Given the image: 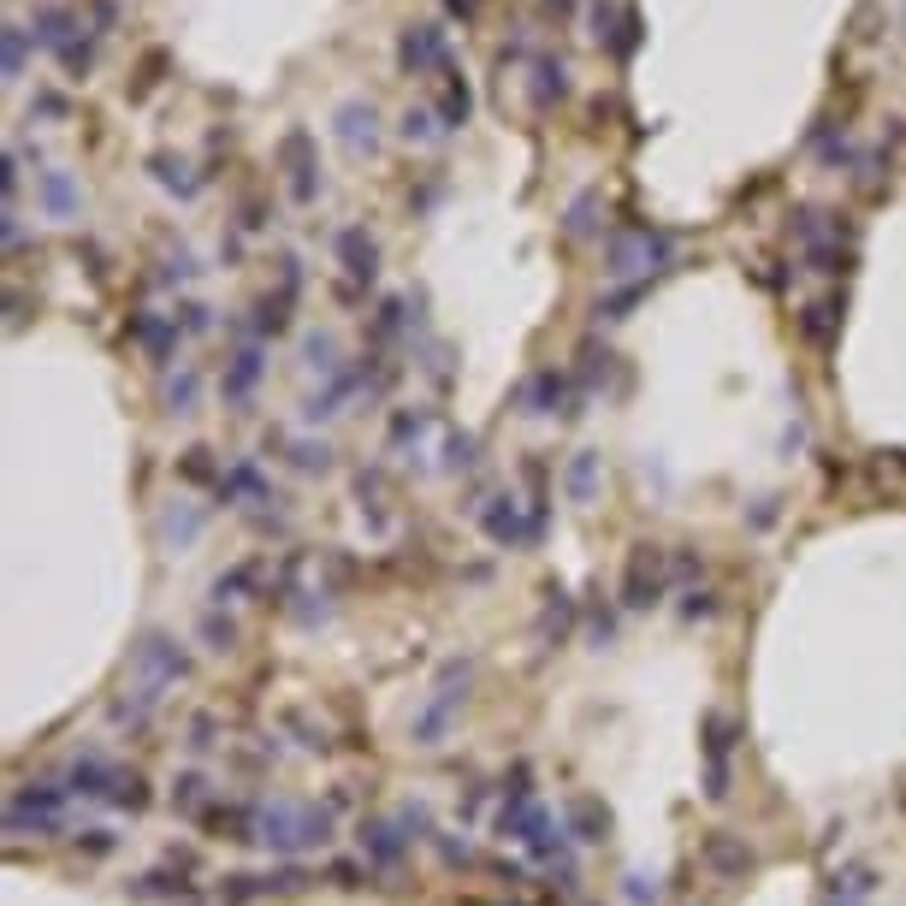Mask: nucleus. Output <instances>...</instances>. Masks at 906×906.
<instances>
[{"label": "nucleus", "mask_w": 906, "mask_h": 906, "mask_svg": "<svg viewBox=\"0 0 906 906\" xmlns=\"http://www.w3.org/2000/svg\"><path fill=\"white\" fill-rule=\"evenodd\" d=\"M255 842H267L273 854H303V847H327L332 842V811L320 806H255Z\"/></svg>", "instance_id": "obj_1"}, {"label": "nucleus", "mask_w": 906, "mask_h": 906, "mask_svg": "<svg viewBox=\"0 0 906 906\" xmlns=\"http://www.w3.org/2000/svg\"><path fill=\"white\" fill-rule=\"evenodd\" d=\"M65 794H72V788H53V782L12 788V800H7V830H12V835H53V830L65 823Z\"/></svg>", "instance_id": "obj_2"}, {"label": "nucleus", "mask_w": 906, "mask_h": 906, "mask_svg": "<svg viewBox=\"0 0 906 906\" xmlns=\"http://www.w3.org/2000/svg\"><path fill=\"white\" fill-rule=\"evenodd\" d=\"M131 664H137L148 694H167V687L184 675V652H179V640H167V634H148L137 652H131Z\"/></svg>", "instance_id": "obj_3"}, {"label": "nucleus", "mask_w": 906, "mask_h": 906, "mask_svg": "<svg viewBox=\"0 0 906 906\" xmlns=\"http://www.w3.org/2000/svg\"><path fill=\"white\" fill-rule=\"evenodd\" d=\"M658 592H664V551L634 546L628 551V575H622V604L646 611V604H658Z\"/></svg>", "instance_id": "obj_4"}, {"label": "nucleus", "mask_w": 906, "mask_h": 906, "mask_svg": "<svg viewBox=\"0 0 906 906\" xmlns=\"http://www.w3.org/2000/svg\"><path fill=\"white\" fill-rule=\"evenodd\" d=\"M456 682H468V670H444V682L432 687V699H427V711L415 717V740H421V747H439V735H444V723H451V711H456Z\"/></svg>", "instance_id": "obj_5"}, {"label": "nucleus", "mask_w": 906, "mask_h": 906, "mask_svg": "<svg viewBox=\"0 0 906 906\" xmlns=\"http://www.w3.org/2000/svg\"><path fill=\"white\" fill-rule=\"evenodd\" d=\"M403 847H409V835H397V823H385V818L362 823V854H368L374 865H397Z\"/></svg>", "instance_id": "obj_6"}, {"label": "nucleus", "mask_w": 906, "mask_h": 906, "mask_svg": "<svg viewBox=\"0 0 906 906\" xmlns=\"http://www.w3.org/2000/svg\"><path fill=\"white\" fill-rule=\"evenodd\" d=\"M570 830H575V842H604L611 835V811H604L599 800H570Z\"/></svg>", "instance_id": "obj_7"}, {"label": "nucleus", "mask_w": 906, "mask_h": 906, "mask_svg": "<svg viewBox=\"0 0 906 906\" xmlns=\"http://www.w3.org/2000/svg\"><path fill=\"white\" fill-rule=\"evenodd\" d=\"M486 534L498 539V546H522L534 527H522V516H516V498H498V510H486Z\"/></svg>", "instance_id": "obj_8"}, {"label": "nucleus", "mask_w": 906, "mask_h": 906, "mask_svg": "<svg viewBox=\"0 0 906 906\" xmlns=\"http://www.w3.org/2000/svg\"><path fill=\"white\" fill-rule=\"evenodd\" d=\"M592 486H599V456L580 451V456H575V468H570V498H575V504H587Z\"/></svg>", "instance_id": "obj_9"}, {"label": "nucleus", "mask_w": 906, "mask_h": 906, "mask_svg": "<svg viewBox=\"0 0 906 906\" xmlns=\"http://www.w3.org/2000/svg\"><path fill=\"white\" fill-rule=\"evenodd\" d=\"M546 599H551V604H546V616H539V634H551V628L563 634V628H570V616H575V604L563 599V592H546Z\"/></svg>", "instance_id": "obj_10"}, {"label": "nucleus", "mask_w": 906, "mask_h": 906, "mask_svg": "<svg viewBox=\"0 0 906 906\" xmlns=\"http://www.w3.org/2000/svg\"><path fill=\"white\" fill-rule=\"evenodd\" d=\"M196 534H201V516H191V510H172V516H167V539H179V546H191Z\"/></svg>", "instance_id": "obj_11"}, {"label": "nucleus", "mask_w": 906, "mask_h": 906, "mask_svg": "<svg viewBox=\"0 0 906 906\" xmlns=\"http://www.w3.org/2000/svg\"><path fill=\"white\" fill-rule=\"evenodd\" d=\"M563 397V380H558V374H539V385H534V403H539V409L534 415H551V403H558Z\"/></svg>", "instance_id": "obj_12"}, {"label": "nucleus", "mask_w": 906, "mask_h": 906, "mask_svg": "<svg viewBox=\"0 0 906 906\" xmlns=\"http://www.w3.org/2000/svg\"><path fill=\"white\" fill-rule=\"evenodd\" d=\"M711 865H723V871H747L752 854H740V847H729V842H711Z\"/></svg>", "instance_id": "obj_13"}, {"label": "nucleus", "mask_w": 906, "mask_h": 906, "mask_svg": "<svg viewBox=\"0 0 906 906\" xmlns=\"http://www.w3.org/2000/svg\"><path fill=\"white\" fill-rule=\"evenodd\" d=\"M77 847H84V854H113L119 835L113 830H84V835H77Z\"/></svg>", "instance_id": "obj_14"}, {"label": "nucleus", "mask_w": 906, "mask_h": 906, "mask_svg": "<svg viewBox=\"0 0 906 906\" xmlns=\"http://www.w3.org/2000/svg\"><path fill=\"white\" fill-rule=\"evenodd\" d=\"M201 634L213 640V652H225V646L237 640V628H232V622H220V616H208V622H201Z\"/></svg>", "instance_id": "obj_15"}, {"label": "nucleus", "mask_w": 906, "mask_h": 906, "mask_svg": "<svg viewBox=\"0 0 906 906\" xmlns=\"http://www.w3.org/2000/svg\"><path fill=\"white\" fill-rule=\"evenodd\" d=\"M172 800H179V811H196V806H201V776H184Z\"/></svg>", "instance_id": "obj_16"}, {"label": "nucleus", "mask_w": 906, "mask_h": 906, "mask_svg": "<svg viewBox=\"0 0 906 906\" xmlns=\"http://www.w3.org/2000/svg\"><path fill=\"white\" fill-rule=\"evenodd\" d=\"M191 403H196V380L184 374V380L172 385V409H179V415H191Z\"/></svg>", "instance_id": "obj_17"}, {"label": "nucleus", "mask_w": 906, "mask_h": 906, "mask_svg": "<svg viewBox=\"0 0 906 906\" xmlns=\"http://www.w3.org/2000/svg\"><path fill=\"white\" fill-rule=\"evenodd\" d=\"M48 201H53V208H72V184H65V179H48Z\"/></svg>", "instance_id": "obj_18"}, {"label": "nucleus", "mask_w": 906, "mask_h": 906, "mask_svg": "<svg viewBox=\"0 0 906 906\" xmlns=\"http://www.w3.org/2000/svg\"><path fill=\"white\" fill-rule=\"evenodd\" d=\"M184 475H196V480H208V451H191V463H184Z\"/></svg>", "instance_id": "obj_19"}, {"label": "nucleus", "mask_w": 906, "mask_h": 906, "mask_svg": "<svg viewBox=\"0 0 906 906\" xmlns=\"http://www.w3.org/2000/svg\"><path fill=\"white\" fill-rule=\"evenodd\" d=\"M463 906H492V901H463Z\"/></svg>", "instance_id": "obj_20"}]
</instances>
